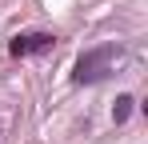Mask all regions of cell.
<instances>
[{
	"instance_id": "obj_1",
	"label": "cell",
	"mask_w": 148,
	"mask_h": 144,
	"mask_svg": "<svg viewBox=\"0 0 148 144\" xmlns=\"http://www.w3.org/2000/svg\"><path fill=\"white\" fill-rule=\"evenodd\" d=\"M120 68H124V44L108 40V44H96L88 52H80L72 80L76 84H100V80H108L112 72H120Z\"/></svg>"
},
{
	"instance_id": "obj_2",
	"label": "cell",
	"mask_w": 148,
	"mask_h": 144,
	"mask_svg": "<svg viewBox=\"0 0 148 144\" xmlns=\"http://www.w3.org/2000/svg\"><path fill=\"white\" fill-rule=\"evenodd\" d=\"M56 48V36L52 32H20V36H12V44H8V52L12 56H40V52H52Z\"/></svg>"
},
{
	"instance_id": "obj_3",
	"label": "cell",
	"mask_w": 148,
	"mask_h": 144,
	"mask_svg": "<svg viewBox=\"0 0 148 144\" xmlns=\"http://www.w3.org/2000/svg\"><path fill=\"white\" fill-rule=\"evenodd\" d=\"M132 104H136L132 96H116V104H112V120H116V124H124V120L132 116Z\"/></svg>"
}]
</instances>
